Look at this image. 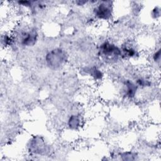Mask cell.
I'll use <instances>...</instances> for the list:
<instances>
[{"label": "cell", "mask_w": 161, "mask_h": 161, "mask_svg": "<svg viewBox=\"0 0 161 161\" xmlns=\"http://www.w3.org/2000/svg\"><path fill=\"white\" fill-rule=\"evenodd\" d=\"M97 55L107 64H115L122 59L120 47L109 40H104L97 47Z\"/></svg>", "instance_id": "cell-1"}, {"label": "cell", "mask_w": 161, "mask_h": 161, "mask_svg": "<svg viewBox=\"0 0 161 161\" xmlns=\"http://www.w3.org/2000/svg\"><path fill=\"white\" fill-rule=\"evenodd\" d=\"M121 159L124 160H131L136 159V153L131 152H125L119 154Z\"/></svg>", "instance_id": "cell-12"}, {"label": "cell", "mask_w": 161, "mask_h": 161, "mask_svg": "<svg viewBox=\"0 0 161 161\" xmlns=\"http://www.w3.org/2000/svg\"><path fill=\"white\" fill-rule=\"evenodd\" d=\"M14 41V38L13 36H11L9 34L5 33L3 36L1 37V44L4 45L5 47L9 46L11 45V43Z\"/></svg>", "instance_id": "cell-11"}, {"label": "cell", "mask_w": 161, "mask_h": 161, "mask_svg": "<svg viewBox=\"0 0 161 161\" xmlns=\"http://www.w3.org/2000/svg\"><path fill=\"white\" fill-rule=\"evenodd\" d=\"M28 150L30 153L35 155H43L48 152V146L45 140L40 136H33L28 142Z\"/></svg>", "instance_id": "cell-5"}, {"label": "cell", "mask_w": 161, "mask_h": 161, "mask_svg": "<svg viewBox=\"0 0 161 161\" xmlns=\"http://www.w3.org/2000/svg\"><path fill=\"white\" fill-rule=\"evenodd\" d=\"M67 125L70 129L77 130L81 125V119L79 116L77 114H72L69 117Z\"/></svg>", "instance_id": "cell-8"}, {"label": "cell", "mask_w": 161, "mask_h": 161, "mask_svg": "<svg viewBox=\"0 0 161 161\" xmlns=\"http://www.w3.org/2000/svg\"><path fill=\"white\" fill-rule=\"evenodd\" d=\"M38 38V33L35 27H26L18 32L14 40H16L22 47H31L36 43Z\"/></svg>", "instance_id": "cell-2"}, {"label": "cell", "mask_w": 161, "mask_h": 161, "mask_svg": "<svg viewBox=\"0 0 161 161\" xmlns=\"http://www.w3.org/2000/svg\"><path fill=\"white\" fill-rule=\"evenodd\" d=\"M120 48L123 58H135L139 55V52L136 46L130 42L124 43L121 45Z\"/></svg>", "instance_id": "cell-7"}, {"label": "cell", "mask_w": 161, "mask_h": 161, "mask_svg": "<svg viewBox=\"0 0 161 161\" xmlns=\"http://www.w3.org/2000/svg\"><path fill=\"white\" fill-rule=\"evenodd\" d=\"M138 89V87L133 80L126 79L122 83L121 94L126 98L133 99L136 96Z\"/></svg>", "instance_id": "cell-6"}, {"label": "cell", "mask_w": 161, "mask_h": 161, "mask_svg": "<svg viewBox=\"0 0 161 161\" xmlns=\"http://www.w3.org/2000/svg\"><path fill=\"white\" fill-rule=\"evenodd\" d=\"M114 4L111 1H96L93 8V14L97 19L109 21L113 15Z\"/></svg>", "instance_id": "cell-4"}, {"label": "cell", "mask_w": 161, "mask_h": 161, "mask_svg": "<svg viewBox=\"0 0 161 161\" xmlns=\"http://www.w3.org/2000/svg\"><path fill=\"white\" fill-rule=\"evenodd\" d=\"M135 82L138 87L141 88L148 87H150L152 85L151 80L145 77H139L135 81Z\"/></svg>", "instance_id": "cell-10"}, {"label": "cell", "mask_w": 161, "mask_h": 161, "mask_svg": "<svg viewBox=\"0 0 161 161\" xmlns=\"http://www.w3.org/2000/svg\"><path fill=\"white\" fill-rule=\"evenodd\" d=\"M160 8L159 6H155L150 12V15L152 18L154 19H157L160 17Z\"/></svg>", "instance_id": "cell-14"}, {"label": "cell", "mask_w": 161, "mask_h": 161, "mask_svg": "<svg viewBox=\"0 0 161 161\" xmlns=\"http://www.w3.org/2000/svg\"><path fill=\"white\" fill-rule=\"evenodd\" d=\"M87 70L89 74L92 78H94L95 80H100L103 78V77L104 75L101 70H100L99 69H98L96 67H89V68H88V69Z\"/></svg>", "instance_id": "cell-9"}, {"label": "cell", "mask_w": 161, "mask_h": 161, "mask_svg": "<svg viewBox=\"0 0 161 161\" xmlns=\"http://www.w3.org/2000/svg\"><path fill=\"white\" fill-rule=\"evenodd\" d=\"M47 65L52 69H58L67 62L68 55L66 52L60 48L50 50L45 58Z\"/></svg>", "instance_id": "cell-3"}, {"label": "cell", "mask_w": 161, "mask_h": 161, "mask_svg": "<svg viewBox=\"0 0 161 161\" xmlns=\"http://www.w3.org/2000/svg\"><path fill=\"white\" fill-rule=\"evenodd\" d=\"M161 55V50H160V48H158V49H157V50H155L152 55V59L153 60V62H155V64H160V56Z\"/></svg>", "instance_id": "cell-13"}]
</instances>
